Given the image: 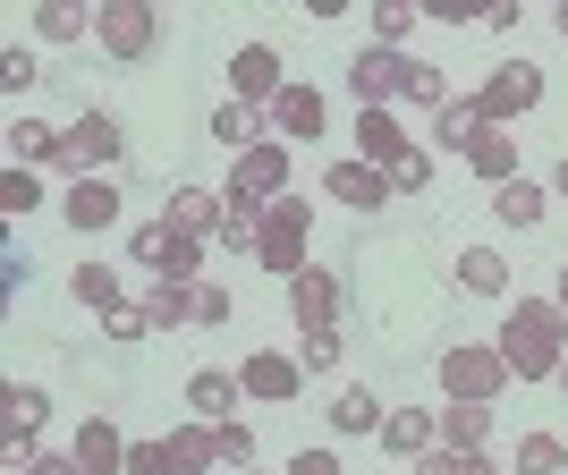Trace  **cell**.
Returning a JSON list of instances; mask_svg holds the SVG:
<instances>
[{
    "instance_id": "cell-36",
    "label": "cell",
    "mask_w": 568,
    "mask_h": 475,
    "mask_svg": "<svg viewBox=\"0 0 568 475\" xmlns=\"http://www.w3.org/2000/svg\"><path fill=\"white\" fill-rule=\"evenodd\" d=\"M416 475H500V467L484 451H442V442H433V451L416 458Z\"/></svg>"
},
{
    "instance_id": "cell-47",
    "label": "cell",
    "mask_w": 568,
    "mask_h": 475,
    "mask_svg": "<svg viewBox=\"0 0 568 475\" xmlns=\"http://www.w3.org/2000/svg\"><path fill=\"white\" fill-rule=\"evenodd\" d=\"M195 323H230V289H195Z\"/></svg>"
},
{
    "instance_id": "cell-45",
    "label": "cell",
    "mask_w": 568,
    "mask_h": 475,
    "mask_svg": "<svg viewBox=\"0 0 568 475\" xmlns=\"http://www.w3.org/2000/svg\"><path fill=\"white\" fill-rule=\"evenodd\" d=\"M493 0H425V18H442V26H467V18H484Z\"/></svg>"
},
{
    "instance_id": "cell-48",
    "label": "cell",
    "mask_w": 568,
    "mask_h": 475,
    "mask_svg": "<svg viewBox=\"0 0 568 475\" xmlns=\"http://www.w3.org/2000/svg\"><path fill=\"white\" fill-rule=\"evenodd\" d=\"M18 475H85V467H77V458H60V451H34Z\"/></svg>"
},
{
    "instance_id": "cell-42",
    "label": "cell",
    "mask_w": 568,
    "mask_h": 475,
    "mask_svg": "<svg viewBox=\"0 0 568 475\" xmlns=\"http://www.w3.org/2000/svg\"><path fill=\"white\" fill-rule=\"evenodd\" d=\"M0 204H9V213H34V204H43L34 170H18V162H9V179H0Z\"/></svg>"
},
{
    "instance_id": "cell-43",
    "label": "cell",
    "mask_w": 568,
    "mask_h": 475,
    "mask_svg": "<svg viewBox=\"0 0 568 475\" xmlns=\"http://www.w3.org/2000/svg\"><path fill=\"white\" fill-rule=\"evenodd\" d=\"M102 332H111V340H144V332H153V314H144V306H111V314H102Z\"/></svg>"
},
{
    "instance_id": "cell-38",
    "label": "cell",
    "mask_w": 568,
    "mask_h": 475,
    "mask_svg": "<svg viewBox=\"0 0 568 475\" xmlns=\"http://www.w3.org/2000/svg\"><path fill=\"white\" fill-rule=\"evenodd\" d=\"M382 179H390V195H416V188H433V153L416 144V153H399V162L382 170Z\"/></svg>"
},
{
    "instance_id": "cell-21",
    "label": "cell",
    "mask_w": 568,
    "mask_h": 475,
    "mask_svg": "<svg viewBox=\"0 0 568 475\" xmlns=\"http://www.w3.org/2000/svg\"><path fill=\"white\" fill-rule=\"evenodd\" d=\"M493 442V400H450L442 407V451H484Z\"/></svg>"
},
{
    "instance_id": "cell-3",
    "label": "cell",
    "mask_w": 568,
    "mask_h": 475,
    "mask_svg": "<svg viewBox=\"0 0 568 475\" xmlns=\"http://www.w3.org/2000/svg\"><path fill=\"white\" fill-rule=\"evenodd\" d=\"M255 263H263V272H281V281H297V272H306V204H297V195H281V204L263 213Z\"/></svg>"
},
{
    "instance_id": "cell-52",
    "label": "cell",
    "mask_w": 568,
    "mask_h": 475,
    "mask_svg": "<svg viewBox=\"0 0 568 475\" xmlns=\"http://www.w3.org/2000/svg\"><path fill=\"white\" fill-rule=\"evenodd\" d=\"M551 26H560V43H568V0H560V18H551Z\"/></svg>"
},
{
    "instance_id": "cell-31",
    "label": "cell",
    "mask_w": 568,
    "mask_h": 475,
    "mask_svg": "<svg viewBox=\"0 0 568 475\" xmlns=\"http://www.w3.org/2000/svg\"><path fill=\"white\" fill-rule=\"evenodd\" d=\"M493 213L509 221V230H535V221H544V188H535V179H509V188H493Z\"/></svg>"
},
{
    "instance_id": "cell-27",
    "label": "cell",
    "mask_w": 568,
    "mask_h": 475,
    "mask_svg": "<svg viewBox=\"0 0 568 475\" xmlns=\"http://www.w3.org/2000/svg\"><path fill=\"white\" fill-rule=\"evenodd\" d=\"M34 34H43V43H77V34H94V9H85V0H43V9H34Z\"/></svg>"
},
{
    "instance_id": "cell-14",
    "label": "cell",
    "mask_w": 568,
    "mask_h": 475,
    "mask_svg": "<svg viewBox=\"0 0 568 475\" xmlns=\"http://www.w3.org/2000/svg\"><path fill=\"white\" fill-rule=\"evenodd\" d=\"M60 221H69V230H85V238L111 230V221H119V188H111V179H77V188L60 195Z\"/></svg>"
},
{
    "instance_id": "cell-49",
    "label": "cell",
    "mask_w": 568,
    "mask_h": 475,
    "mask_svg": "<svg viewBox=\"0 0 568 475\" xmlns=\"http://www.w3.org/2000/svg\"><path fill=\"white\" fill-rule=\"evenodd\" d=\"M288 475H339V458L332 451H297V458H288Z\"/></svg>"
},
{
    "instance_id": "cell-24",
    "label": "cell",
    "mask_w": 568,
    "mask_h": 475,
    "mask_svg": "<svg viewBox=\"0 0 568 475\" xmlns=\"http://www.w3.org/2000/svg\"><path fill=\"white\" fill-rule=\"evenodd\" d=\"M484 128H493V119H484V102H475V94H450L442 111H433V144H458V153H467Z\"/></svg>"
},
{
    "instance_id": "cell-8",
    "label": "cell",
    "mask_w": 568,
    "mask_h": 475,
    "mask_svg": "<svg viewBox=\"0 0 568 475\" xmlns=\"http://www.w3.org/2000/svg\"><path fill=\"white\" fill-rule=\"evenodd\" d=\"M407 69H416L407 51H382V43H365V51L348 60V85H356V102H365V111H382L390 94H407Z\"/></svg>"
},
{
    "instance_id": "cell-41",
    "label": "cell",
    "mask_w": 568,
    "mask_h": 475,
    "mask_svg": "<svg viewBox=\"0 0 568 475\" xmlns=\"http://www.w3.org/2000/svg\"><path fill=\"white\" fill-rule=\"evenodd\" d=\"M213 442H221V458H230V467H255V433L237 425V416H221V425H213Z\"/></svg>"
},
{
    "instance_id": "cell-33",
    "label": "cell",
    "mask_w": 568,
    "mask_h": 475,
    "mask_svg": "<svg viewBox=\"0 0 568 475\" xmlns=\"http://www.w3.org/2000/svg\"><path fill=\"white\" fill-rule=\"evenodd\" d=\"M332 425L339 433H382V425H390V407H382L374 391H339V400H332Z\"/></svg>"
},
{
    "instance_id": "cell-1",
    "label": "cell",
    "mask_w": 568,
    "mask_h": 475,
    "mask_svg": "<svg viewBox=\"0 0 568 475\" xmlns=\"http://www.w3.org/2000/svg\"><path fill=\"white\" fill-rule=\"evenodd\" d=\"M493 348L509 356V374H518V382H551V374H560V356H568V314L551 306V297H518Z\"/></svg>"
},
{
    "instance_id": "cell-25",
    "label": "cell",
    "mask_w": 568,
    "mask_h": 475,
    "mask_svg": "<svg viewBox=\"0 0 568 475\" xmlns=\"http://www.w3.org/2000/svg\"><path fill=\"white\" fill-rule=\"evenodd\" d=\"M467 162H475V179L509 188V179H518V137H509V128H484V137L467 144Z\"/></svg>"
},
{
    "instance_id": "cell-34",
    "label": "cell",
    "mask_w": 568,
    "mask_h": 475,
    "mask_svg": "<svg viewBox=\"0 0 568 475\" xmlns=\"http://www.w3.org/2000/svg\"><path fill=\"white\" fill-rule=\"evenodd\" d=\"M213 137L221 144H230V153H246V144H263V119H255V102H221V111H213Z\"/></svg>"
},
{
    "instance_id": "cell-37",
    "label": "cell",
    "mask_w": 568,
    "mask_h": 475,
    "mask_svg": "<svg viewBox=\"0 0 568 475\" xmlns=\"http://www.w3.org/2000/svg\"><path fill=\"white\" fill-rule=\"evenodd\" d=\"M568 451H560V433H526L518 442V475H560Z\"/></svg>"
},
{
    "instance_id": "cell-19",
    "label": "cell",
    "mask_w": 568,
    "mask_h": 475,
    "mask_svg": "<svg viewBox=\"0 0 568 475\" xmlns=\"http://www.w3.org/2000/svg\"><path fill=\"white\" fill-rule=\"evenodd\" d=\"M272 128H281V137H297V144H314L323 128H332V111H323V94H314V85H288V94L272 102Z\"/></svg>"
},
{
    "instance_id": "cell-5",
    "label": "cell",
    "mask_w": 568,
    "mask_h": 475,
    "mask_svg": "<svg viewBox=\"0 0 568 475\" xmlns=\"http://www.w3.org/2000/svg\"><path fill=\"white\" fill-rule=\"evenodd\" d=\"M195 246H204V238H187V230H179V221H144V230H136V263H144V272H153V281H195Z\"/></svg>"
},
{
    "instance_id": "cell-7",
    "label": "cell",
    "mask_w": 568,
    "mask_h": 475,
    "mask_svg": "<svg viewBox=\"0 0 568 475\" xmlns=\"http://www.w3.org/2000/svg\"><path fill=\"white\" fill-rule=\"evenodd\" d=\"M128 153V128H119L111 111H85V119H69V170H85V179H102V170Z\"/></svg>"
},
{
    "instance_id": "cell-6",
    "label": "cell",
    "mask_w": 568,
    "mask_h": 475,
    "mask_svg": "<svg viewBox=\"0 0 568 475\" xmlns=\"http://www.w3.org/2000/svg\"><path fill=\"white\" fill-rule=\"evenodd\" d=\"M484 119H493V128H509V119L518 111H535V102H544V69H535V60H500L493 77H484Z\"/></svg>"
},
{
    "instance_id": "cell-2",
    "label": "cell",
    "mask_w": 568,
    "mask_h": 475,
    "mask_svg": "<svg viewBox=\"0 0 568 475\" xmlns=\"http://www.w3.org/2000/svg\"><path fill=\"white\" fill-rule=\"evenodd\" d=\"M442 391L450 400H500L509 391V356L493 340H458V348H442Z\"/></svg>"
},
{
    "instance_id": "cell-50",
    "label": "cell",
    "mask_w": 568,
    "mask_h": 475,
    "mask_svg": "<svg viewBox=\"0 0 568 475\" xmlns=\"http://www.w3.org/2000/svg\"><path fill=\"white\" fill-rule=\"evenodd\" d=\"M551 306H560V314H568V263H560V289H551Z\"/></svg>"
},
{
    "instance_id": "cell-17",
    "label": "cell",
    "mask_w": 568,
    "mask_h": 475,
    "mask_svg": "<svg viewBox=\"0 0 568 475\" xmlns=\"http://www.w3.org/2000/svg\"><path fill=\"white\" fill-rule=\"evenodd\" d=\"M170 221L187 238H221L230 230V195H213V188H170Z\"/></svg>"
},
{
    "instance_id": "cell-22",
    "label": "cell",
    "mask_w": 568,
    "mask_h": 475,
    "mask_svg": "<svg viewBox=\"0 0 568 475\" xmlns=\"http://www.w3.org/2000/svg\"><path fill=\"white\" fill-rule=\"evenodd\" d=\"M433 442H442V416H425V407H390V425H382V451L425 458Z\"/></svg>"
},
{
    "instance_id": "cell-20",
    "label": "cell",
    "mask_w": 568,
    "mask_h": 475,
    "mask_svg": "<svg viewBox=\"0 0 568 475\" xmlns=\"http://www.w3.org/2000/svg\"><path fill=\"white\" fill-rule=\"evenodd\" d=\"M399 153H416V144L399 137V119L390 111H356V162H374V170H390Z\"/></svg>"
},
{
    "instance_id": "cell-32",
    "label": "cell",
    "mask_w": 568,
    "mask_h": 475,
    "mask_svg": "<svg viewBox=\"0 0 568 475\" xmlns=\"http://www.w3.org/2000/svg\"><path fill=\"white\" fill-rule=\"evenodd\" d=\"M263 213H272V204H263V195H246V188H230V246L237 255H255V238H263Z\"/></svg>"
},
{
    "instance_id": "cell-40",
    "label": "cell",
    "mask_w": 568,
    "mask_h": 475,
    "mask_svg": "<svg viewBox=\"0 0 568 475\" xmlns=\"http://www.w3.org/2000/svg\"><path fill=\"white\" fill-rule=\"evenodd\" d=\"M297 365H339V323H314V332H297Z\"/></svg>"
},
{
    "instance_id": "cell-30",
    "label": "cell",
    "mask_w": 568,
    "mask_h": 475,
    "mask_svg": "<svg viewBox=\"0 0 568 475\" xmlns=\"http://www.w3.org/2000/svg\"><path fill=\"white\" fill-rule=\"evenodd\" d=\"M69 289H77V306H94V314L128 306V297H119V272H111V263H77V272H69Z\"/></svg>"
},
{
    "instance_id": "cell-54",
    "label": "cell",
    "mask_w": 568,
    "mask_h": 475,
    "mask_svg": "<svg viewBox=\"0 0 568 475\" xmlns=\"http://www.w3.org/2000/svg\"><path fill=\"white\" fill-rule=\"evenodd\" d=\"M237 475H255V467H237Z\"/></svg>"
},
{
    "instance_id": "cell-23",
    "label": "cell",
    "mask_w": 568,
    "mask_h": 475,
    "mask_svg": "<svg viewBox=\"0 0 568 475\" xmlns=\"http://www.w3.org/2000/svg\"><path fill=\"white\" fill-rule=\"evenodd\" d=\"M458 289L467 297H509V255L500 246H467L458 255Z\"/></svg>"
},
{
    "instance_id": "cell-44",
    "label": "cell",
    "mask_w": 568,
    "mask_h": 475,
    "mask_svg": "<svg viewBox=\"0 0 568 475\" xmlns=\"http://www.w3.org/2000/svg\"><path fill=\"white\" fill-rule=\"evenodd\" d=\"M128 475H170V442H136V451H128Z\"/></svg>"
},
{
    "instance_id": "cell-10",
    "label": "cell",
    "mask_w": 568,
    "mask_h": 475,
    "mask_svg": "<svg viewBox=\"0 0 568 475\" xmlns=\"http://www.w3.org/2000/svg\"><path fill=\"white\" fill-rule=\"evenodd\" d=\"M230 188H246V195H263V204H281L288 195V144H246V153H237V179Z\"/></svg>"
},
{
    "instance_id": "cell-29",
    "label": "cell",
    "mask_w": 568,
    "mask_h": 475,
    "mask_svg": "<svg viewBox=\"0 0 568 475\" xmlns=\"http://www.w3.org/2000/svg\"><path fill=\"white\" fill-rule=\"evenodd\" d=\"M237 391H246L237 374H195V382H187V407L204 416V425H221V416L237 407Z\"/></svg>"
},
{
    "instance_id": "cell-51",
    "label": "cell",
    "mask_w": 568,
    "mask_h": 475,
    "mask_svg": "<svg viewBox=\"0 0 568 475\" xmlns=\"http://www.w3.org/2000/svg\"><path fill=\"white\" fill-rule=\"evenodd\" d=\"M551 188H560V195H568V162H560V170H551Z\"/></svg>"
},
{
    "instance_id": "cell-28",
    "label": "cell",
    "mask_w": 568,
    "mask_h": 475,
    "mask_svg": "<svg viewBox=\"0 0 568 475\" xmlns=\"http://www.w3.org/2000/svg\"><path fill=\"white\" fill-rule=\"evenodd\" d=\"M144 314H153V332H179V323H195V289L187 281H153L144 289Z\"/></svg>"
},
{
    "instance_id": "cell-4",
    "label": "cell",
    "mask_w": 568,
    "mask_h": 475,
    "mask_svg": "<svg viewBox=\"0 0 568 475\" xmlns=\"http://www.w3.org/2000/svg\"><path fill=\"white\" fill-rule=\"evenodd\" d=\"M94 34H102L111 60H144L153 34H162V18H153V0H102V9H94Z\"/></svg>"
},
{
    "instance_id": "cell-46",
    "label": "cell",
    "mask_w": 568,
    "mask_h": 475,
    "mask_svg": "<svg viewBox=\"0 0 568 475\" xmlns=\"http://www.w3.org/2000/svg\"><path fill=\"white\" fill-rule=\"evenodd\" d=\"M0 85H9V94H26V85H34V51H9V60H0Z\"/></svg>"
},
{
    "instance_id": "cell-53",
    "label": "cell",
    "mask_w": 568,
    "mask_h": 475,
    "mask_svg": "<svg viewBox=\"0 0 568 475\" xmlns=\"http://www.w3.org/2000/svg\"><path fill=\"white\" fill-rule=\"evenodd\" d=\"M551 382H560V391H568V356H560V374H551Z\"/></svg>"
},
{
    "instance_id": "cell-16",
    "label": "cell",
    "mask_w": 568,
    "mask_h": 475,
    "mask_svg": "<svg viewBox=\"0 0 568 475\" xmlns=\"http://www.w3.org/2000/svg\"><path fill=\"white\" fill-rule=\"evenodd\" d=\"M288 314H297V332H314V323H332V314H339V281L323 272V263H306V272L288 281Z\"/></svg>"
},
{
    "instance_id": "cell-11",
    "label": "cell",
    "mask_w": 568,
    "mask_h": 475,
    "mask_svg": "<svg viewBox=\"0 0 568 475\" xmlns=\"http://www.w3.org/2000/svg\"><path fill=\"white\" fill-rule=\"evenodd\" d=\"M230 85H237V102H281V94H288L281 51H272V43H246V51L230 60Z\"/></svg>"
},
{
    "instance_id": "cell-9",
    "label": "cell",
    "mask_w": 568,
    "mask_h": 475,
    "mask_svg": "<svg viewBox=\"0 0 568 475\" xmlns=\"http://www.w3.org/2000/svg\"><path fill=\"white\" fill-rule=\"evenodd\" d=\"M323 195L348 204V213H382V204H390V179H382L374 162H332L323 170Z\"/></svg>"
},
{
    "instance_id": "cell-35",
    "label": "cell",
    "mask_w": 568,
    "mask_h": 475,
    "mask_svg": "<svg viewBox=\"0 0 568 475\" xmlns=\"http://www.w3.org/2000/svg\"><path fill=\"white\" fill-rule=\"evenodd\" d=\"M416 18H425V0H382V9H374V43L399 51L407 34H416Z\"/></svg>"
},
{
    "instance_id": "cell-26",
    "label": "cell",
    "mask_w": 568,
    "mask_h": 475,
    "mask_svg": "<svg viewBox=\"0 0 568 475\" xmlns=\"http://www.w3.org/2000/svg\"><path fill=\"white\" fill-rule=\"evenodd\" d=\"M213 458H221L213 425H179L170 433V475H213Z\"/></svg>"
},
{
    "instance_id": "cell-12",
    "label": "cell",
    "mask_w": 568,
    "mask_h": 475,
    "mask_svg": "<svg viewBox=\"0 0 568 475\" xmlns=\"http://www.w3.org/2000/svg\"><path fill=\"white\" fill-rule=\"evenodd\" d=\"M237 382H246V400H297V382H306V365L281 348H255L246 365H237Z\"/></svg>"
},
{
    "instance_id": "cell-39",
    "label": "cell",
    "mask_w": 568,
    "mask_h": 475,
    "mask_svg": "<svg viewBox=\"0 0 568 475\" xmlns=\"http://www.w3.org/2000/svg\"><path fill=\"white\" fill-rule=\"evenodd\" d=\"M407 102H425V111H442V102H450V77L433 69V60H416V69H407Z\"/></svg>"
},
{
    "instance_id": "cell-15",
    "label": "cell",
    "mask_w": 568,
    "mask_h": 475,
    "mask_svg": "<svg viewBox=\"0 0 568 475\" xmlns=\"http://www.w3.org/2000/svg\"><path fill=\"white\" fill-rule=\"evenodd\" d=\"M77 467L85 475H128V442H119V425L111 416H85V425H77Z\"/></svg>"
},
{
    "instance_id": "cell-18",
    "label": "cell",
    "mask_w": 568,
    "mask_h": 475,
    "mask_svg": "<svg viewBox=\"0 0 568 475\" xmlns=\"http://www.w3.org/2000/svg\"><path fill=\"white\" fill-rule=\"evenodd\" d=\"M9 162H18V170L69 162V128H51V119H18V128H9Z\"/></svg>"
},
{
    "instance_id": "cell-13",
    "label": "cell",
    "mask_w": 568,
    "mask_h": 475,
    "mask_svg": "<svg viewBox=\"0 0 568 475\" xmlns=\"http://www.w3.org/2000/svg\"><path fill=\"white\" fill-rule=\"evenodd\" d=\"M0 407H9V425H0V433H9V458L26 467V458H34V433H43V416H51V400L34 391V382H9V400H0Z\"/></svg>"
}]
</instances>
